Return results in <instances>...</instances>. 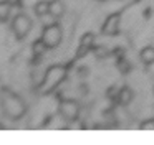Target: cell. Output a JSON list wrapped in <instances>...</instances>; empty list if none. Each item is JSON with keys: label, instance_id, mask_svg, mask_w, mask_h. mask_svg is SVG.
I'll return each instance as SVG.
<instances>
[{"label": "cell", "instance_id": "cell-7", "mask_svg": "<svg viewBox=\"0 0 154 145\" xmlns=\"http://www.w3.org/2000/svg\"><path fill=\"white\" fill-rule=\"evenodd\" d=\"M50 13L55 16V18L63 16V13H65L63 2H61V0H51V2H50Z\"/></svg>", "mask_w": 154, "mask_h": 145}, {"label": "cell", "instance_id": "cell-8", "mask_svg": "<svg viewBox=\"0 0 154 145\" xmlns=\"http://www.w3.org/2000/svg\"><path fill=\"white\" fill-rule=\"evenodd\" d=\"M139 58H141V61L144 63V64H152L154 63V48H144L143 51H141V55H139Z\"/></svg>", "mask_w": 154, "mask_h": 145}, {"label": "cell", "instance_id": "cell-3", "mask_svg": "<svg viewBox=\"0 0 154 145\" xmlns=\"http://www.w3.org/2000/svg\"><path fill=\"white\" fill-rule=\"evenodd\" d=\"M30 28H32V20L28 18L25 13L17 15L14 18V22H12V30H14V33H15L17 38H23V36H27L28 31H30Z\"/></svg>", "mask_w": 154, "mask_h": 145}, {"label": "cell", "instance_id": "cell-9", "mask_svg": "<svg viewBox=\"0 0 154 145\" xmlns=\"http://www.w3.org/2000/svg\"><path fill=\"white\" fill-rule=\"evenodd\" d=\"M12 12V3L8 2H0V22H7Z\"/></svg>", "mask_w": 154, "mask_h": 145}, {"label": "cell", "instance_id": "cell-10", "mask_svg": "<svg viewBox=\"0 0 154 145\" xmlns=\"http://www.w3.org/2000/svg\"><path fill=\"white\" fill-rule=\"evenodd\" d=\"M35 15L37 16H43L47 15V13H50V2H47V0H42V2H38L37 5H35Z\"/></svg>", "mask_w": 154, "mask_h": 145}, {"label": "cell", "instance_id": "cell-11", "mask_svg": "<svg viewBox=\"0 0 154 145\" xmlns=\"http://www.w3.org/2000/svg\"><path fill=\"white\" fill-rule=\"evenodd\" d=\"M47 48H48V46L45 45V41L40 38V40H37V41H35L33 45H32V53H33L35 56H40V55H42V53H43Z\"/></svg>", "mask_w": 154, "mask_h": 145}, {"label": "cell", "instance_id": "cell-17", "mask_svg": "<svg viewBox=\"0 0 154 145\" xmlns=\"http://www.w3.org/2000/svg\"><path fill=\"white\" fill-rule=\"evenodd\" d=\"M8 2H10V3H12V5H17V3H18V2H20V0H8Z\"/></svg>", "mask_w": 154, "mask_h": 145}, {"label": "cell", "instance_id": "cell-1", "mask_svg": "<svg viewBox=\"0 0 154 145\" xmlns=\"http://www.w3.org/2000/svg\"><path fill=\"white\" fill-rule=\"evenodd\" d=\"M2 107L10 119H18L25 114V104L22 102V99L8 91L2 92Z\"/></svg>", "mask_w": 154, "mask_h": 145}, {"label": "cell", "instance_id": "cell-16", "mask_svg": "<svg viewBox=\"0 0 154 145\" xmlns=\"http://www.w3.org/2000/svg\"><path fill=\"white\" fill-rule=\"evenodd\" d=\"M118 94H119V91L116 92V89H114V87L108 89V97H109V99H118Z\"/></svg>", "mask_w": 154, "mask_h": 145}, {"label": "cell", "instance_id": "cell-5", "mask_svg": "<svg viewBox=\"0 0 154 145\" xmlns=\"http://www.w3.org/2000/svg\"><path fill=\"white\" fill-rule=\"evenodd\" d=\"M119 18H121L119 13H114V15L108 16L106 23L103 25V33H106V35H116L119 31Z\"/></svg>", "mask_w": 154, "mask_h": 145}, {"label": "cell", "instance_id": "cell-4", "mask_svg": "<svg viewBox=\"0 0 154 145\" xmlns=\"http://www.w3.org/2000/svg\"><path fill=\"white\" fill-rule=\"evenodd\" d=\"M60 114L65 120L73 122L78 119V114H80V105L75 101H63L60 104Z\"/></svg>", "mask_w": 154, "mask_h": 145}, {"label": "cell", "instance_id": "cell-6", "mask_svg": "<svg viewBox=\"0 0 154 145\" xmlns=\"http://www.w3.org/2000/svg\"><path fill=\"white\" fill-rule=\"evenodd\" d=\"M116 101L119 102L121 105H128L131 101H133V91H131L129 87H121Z\"/></svg>", "mask_w": 154, "mask_h": 145}, {"label": "cell", "instance_id": "cell-15", "mask_svg": "<svg viewBox=\"0 0 154 145\" xmlns=\"http://www.w3.org/2000/svg\"><path fill=\"white\" fill-rule=\"evenodd\" d=\"M88 51H90V48H86V46H81V45H80V48H78V53H76V56H78V58H83V56L86 55Z\"/></svg>", "mask_w": 154, "mask_h": 145}, {"label": "cell", "instance_id": "cell-14", "mask_svg": "<svg viewBox=\"0 0 154 145\" xmlns=\"http://www.w3.org/2000/svg\"><path fill=\"white\" fill-rule=\"evenodd\" d=\"M118 68H119L121 72H128V71H129V63H128V61H123V59H121V61L118 63Z\"/></svg>", "mask_w": 154, "mask_h": 145}, {"label": "cell", "instance_id": "cell-12", "mask_svg": "<svg viewBox=\"0 0 154 145\" xmlns=\"http://www.w3.org/2000/svg\"><path fill=\"white\" fill-rule=\"evenodd\" d=\"M93 43H94V35H93V33H86V35L81 36V41H80L81 46L91 48V46H93Z\"/></svg>", "mask_w": 154, "mask_h": 145}, {"label": "cell", "instance_id": "cell-13", "mask_svg": "<svg viewBox=\"0 0 154 145\" xmlns=\"http://www.w3.org/2000/svg\"><path fill=\"white\" fill-rule=\"evenodd\" d=\"M139 129H143V130H149V129H152L154 130V119H151V120H144L143 124L139 125Z\"/></svg>", "mask_w": 154, "mask_h": 145}, {"label": "cell", "instance_id": "cell-2", "mask_svg": "<svg viewBox=\"0 0 154 145\" xmlns=\"http://www.w3.org/2000/svg\"><path fill=\"white\" fill-rule=\"evenodd\" d=\"M42 40L45 41V45L48 48H55V46L60 45L61 41V28L57 23H50V25H45L43 33H42Z\"/></svg>", "mask_w": 154, "mask_h": 145}]
</instances>
